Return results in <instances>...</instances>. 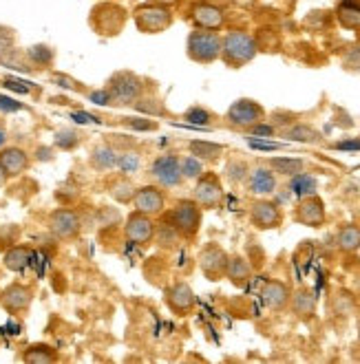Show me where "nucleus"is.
<instances>
[{"label":"nucleus","mask_w":360,"mask_h":364,"mask_svg":"<svg viewBox=\"0 0 360 364\" xmlns=\"http://www.w3.org/2000/svg\"><path fill=\"white\" fill-rule=\"evenodd\" d=\"M168 223H173L181 237L195 239L199 230H201V219H203V210L199 208V203L195 199H181L175 203V208H171V212L164 217Z\"/></svg>","instance_id":"f257e3e1"},{"label":"nucleus","mask_w":360,"mask_h":364,"mask_svg":"<svg viewBox=\"0 0 360 364\" xmlns=\"http://www.w3.org/2000/svg\"><path fill=\"white\" fill-rule=\"evenodd\" d=\"M257 51H259L257 42L245 31H230L221 40V58L230 67H243V64L254 60Z\"/></svg>","instance_id":"f03ea898"},{"label":"nucleus","mask_w":360,"mask_h":364,"mask_svg":"<svg viewBox=\"0 0 360 364\" xmlns=\"http://www.w3.org/2000/svg\"><path fill=\"white\" fill-rule=\"evenodd\" d=\"M188 58L199 64H213L221 58V38L213 29H199L188 36Z\"/></svg>","instance_id":"7ed1b4c3"},{"label":"nucleus","mask_w":360,"mask_h":364,"mask_svg":"<svg viewBox=\"0 0 360 364\" xmlns=\"http://www.w3.org/2000/svg\"><path fill=\"white\" fill-rule=\"evenodd\" d=\"M107 91L111 95V104L133 106L144 95V82L139 75H135L131 71H120L109 80Z\"/></svg>","instance_id":"20e7f679"},{"label":"nucleus","mask_w":360,"mask_h":364,"mask_svg":"<svg viewBox=\"0 0 360 364\" xmlns=\"http://www.w3.org/2000/svg\"><path fill=\"white\" fill-rule=\"evenodd\" d=\"M135 25L144 33H162L173 25V14L168 7L148 3L135 9Z\"/></svg>","instance_id":"39448f33"},{"label":"nucleus","mask_w":360,"mask_h":364,"mask_svg":"<svg viewBox=\"0 0 360 364\" xmlns=\"http://www.w3.org/2000/svg\"><path fill=\"white\" fill-rule=\"evenodd\" d=\"M226 117L232 126L241 128V131H248V128L265 122V109L254 100H237L230 104Z\"/></svg>","instance_id":"423d86ee"},{"label":"nucleus","mask_w":360,"mask_h":364,"mask_svg":"<svg viewBox=\"0 0 360 364\" xmlns=\"http://www.w3.org/2000/svg\"><path fill=\"white\" fill-rule=\"evenodd\" d=\"M82 230L80 214L71 208H58L49 214V232L58 241H73Z\"/></svg>","instance_id":"0eeeda50"},{"label":"nucleus","mask_w":360,"mask_h":364,"mask_svg":"<svg viewBox=\"0 0 360 364\" xmlns=\"http://www.w3.org/2000/svg\"><path fill=\"white\" fill-rule=\"evenodd\" d=\"M193 199L199 203L201 210H215L223 201V186L215 173H203L193 190Z\"/></svg>","instance_id":"6e6552de"},{"label":"nucleus","mask_w":360,"mask_h":364,"mask_svg":"<svg viewBox=\"0 0 360 364\" xmlns=\"http://www.w3.org/2000/svg\"><path fill=\"white\" fill-rule=\"evenodd\" d=\"M151 177L159 188H177L184 181L181 159L177 155H159L151 164Z\"/></svg>","instance_id":"1a4fd4ad"},{"label":"nucleus","mask_w":360,"mask_h":364,"mask_svg":"<svg viewBox=\"0 0 360 364\" xmlns=\"http://www.w3.org/2000/svg\"><path fill=\"white\" fill-rule=\"evenodd\" d=\"M228 259L230 254L217 245V243H208L201 252H199V269L201 274L208 278V281H221L226 276V267H228Z\"/></svg>","instance_id":"9d476101"},{"label":"nucleus","mask_w":360,"mask_h":364,"mask_svg":"<svg viewBox=\"0 0 360 364\" xmlns=\"http://www.w3.org/2000/svg\"><path fill=\"white\" fill-rule=\"evenodd\" d=\"M153 234H155V221L153 217L142 212H133L124 225V237L129 243L135 245H151L153 243Z\"/></svg>","instance_id":"9b49d317"},{"label":"nucleus","mask_w":360,"mask_h":364,"mask_svg":"<svg viewBox=\"0 0 360 364\" xmlns=\"http://www.w3.org/2000/svg\"><path fill=\"white\" fill-rule=\"evenodd\" d=\"M133 208L135 212L148 214V217H159L166 210V195L159 186H142L137 188L133 197Z\"/></svg>","instance_id":"f8f14e48"},{"label":"nucleus","mask_w":360,"mask_h":364,"mask_svg":"<svg viewBox=\"0 0 360 364\" xmlns=\"http://www.w3.org/2000/svg\"><path fill=\"white\" fill-rule=\"evenodd\" d=\"M164 303L177 316H188L193 314L197 305V296L188 283H175L164 291Z\"/></svg>","instance_id":"ddd939ff"},{"label":"nucleus","mask_w":360,"mask_h":364,"mask_svg":"<svg viewBox=\"0 0 360 364\" xmlns=\"http://www.w3.org/2000/svg\"><path fill=\"white\" fill-rule=\"evenodd\" d=\"M294 219L296 223L301 225H307V228H321L327 219L325 214V203L319 195H309V197H303L296 205V212H294Z\"/></svg>","instance_id":"4468645a"},{"label":"nucleus","mask_w":360,"mask_h":364,"mask_svg":"<svg viewBox=\"0 0 360 364\" xmlns=\"http://www.w3.org/2000/svg\"><path fill=\"white\" fill-rule=\"evenodd\" d=\"M250 221L257 230H274L283 223V214H281V208L277 203L259 199V201H254L250 208Z\"/></svg>","instance_id":"2eb2a0df"},{"label":"nucleus","mask_w":360,"mask_h":364,"mask_svg":"<svg viewBox=\"0 0 360 364\" xmlns=\"http://www.w3.org/2000/svg\"><path fill=\"white\" fill-rule=\"evenodd\" d=\"M124 20H126V11L117 5H102L95 9V16H93L97 33H104V36L120 33L124 27Z\"/></svg>","instance_id":"dca6fc26"},{"label":"nucleus","mask_w":360,"mask_h":364,"mask_svg":"<svg viewBox=\"0 0 360 364\" xmlns=\"http://www.w3.org/2000/svg\"><path fill=\"white\" fill-rule=\"evenodd\" d=\"M31 301H33V289L23 283H14V285L5 287L3 294H0V305H3V309L9 314L27 311Z\"/></svg>","instance_id":"f3484780"},{"label":"nucleus","mask_w":360,"mask_h":364,"mask_svg":"<svg viewBox=\"0 0 360 364\" xmlns=\"http://www.w3.org/2000/svg\"><path fill=\"white\" fill-rule=\"evenodd\" d=\"M292 289L283 281H268L261 289V301L265 303L268 309L272 311H283L290 307Z\"/></svg>","instance_id":"a211bd4d"},{"label":"nucleus","mask_w":360,"mask_h":364,"mask_svg":"<svg viewBox=\"0 0 360 364\" xmlns=\"http://www.w3.org/2000/svg\"><path fill=\"white\" fill-rule=\"evenodd\" d=\"M0 164H3L7 177L14 179L29 170V155L18 146H5L0 151Z\"/></svg>","instance_id":"6ab92c4d"},{"label":"nucleus","mask_w":360,"mask_h":364,"mask_svg":"<svg viewBox=\"0 0 360 364\" xmlns=\"http://www.w3.org/2000/svg\"><path fill=\"white\" fill-rule=\"evenodd\" d=\"M248 190L252 195H272L274 190H277V175H274L272 168H254L250 170L248 175Z\"/></svg>","instance_id":"aec40b11"},{"label":"nucleus","mask_w":360,"mask_h":364,"mask_svg":"<svg viewBox=\"0 0 360 364\" xmlns=\"http://www.w3.org/2000/svg\"><path fill=\"white\" fill-rule=\"evenodd\" d=\"M193 23L199 29H221L223 27V11L217 5H210V3H199L193 7Z\"/></svg>","instance_id":"412c9836"},{"label":"nucleus","mask_w":360,"mask_h":364,"mask_svg":"<svg viewBox=\"0 0 360 364\" xmlns=\"http://www.w3.org/2000/svg\"><path fill=\"white\" fill-rule=\"evenodd\" d=\"M186 239L179 234V230L168 223L166 219L162 223H155V234H153V243L159 247V250H166V252H175Z\"/></svg>","instance_id":"4be33fe9"},{"label":"nucleus","mask_w":360,"mask_h":364,"mask_svg":"<svg viewBox=\"0 0 360 364\" xmlns=\"http://www.w3.org/2000/svg\"><path fill=\"white\" fill-rule=\"evenodd\" d=\"M290 307H292V314L301 320H312L316 316V296L312 289H296L290 298Z\"/></svg>","instance_id":"5701e85b"},{"label":"nucleus","mask_w":360,"mask_h":364,"mask_svg":"<svg viewBox=\"0 0 360 364\" xmlns=\"http://www.w3.org/2000/svg\"><path fill=\"white\" fill-rule=\"evenodd\" d=\"M188 153L193 157H197V159H201V161L215 164L226 153V146L217 144V141H206V139H190L188 141Z\"/></svg>","instance_id":"b1692460"},{"label":"nucleus","mask_w":360,"mask_h":364,"mask_svg":"<svg viewBox=\"0 0 360 364\" xmlns=\"http://www.w3.org/2000/svg\"><path fill=\"white\" fill-rule=\"evenodd\" d=\"M226 278L235 285V287H245L252 278V265L248 263V259L235 254L228 259V267H226Z\"/></svg>","instance_id":"393cba45"},{"label":"nucleus","mask_w":360,"mask_h":364,"mask_svg":"<svg viewBox=\"0 0 360 364\" xmlns=\"http://www.w3.org/2000/svg\"><path fill=\"white\" fill-rule=\"evenodd\" d=\"M91 166L95 170H111L117 166L120 161V151H115V148L111 144H104V146H95L93 153L89 157Z\"/></svg>","instance_id":"a878e982"},{"label":"nucleus","mask_w":360,"mask_h":364,"mask_svg":"<svg viewBox=\"0 0 360 364\" xmlns=\"http://www.w3.org/2000/svg\"><path fill=\"white\" fill-rule=\"evenodd\" d=\"M3 263L9 272H25L31 263V250L27 245H14L5 252Z\"/></svg>","instance_id":"bb28decb"},{"label":"nucleus","mask_w":360,"mask_h":364,"mask_svg":"<svg viewBox=\"0 0 360 364\" xmlns=\"http://www.w3.org/2000/svg\"><path fill=\"white\" fill-rule=\"evenodd\" d=\"M135 192H137V188H135V183L129 179V177H117V179H113L111 183H109V195L117 201V203H122V205H129L131 201H133V197H135Z\"/></svg>","instance_id":"cd10ccee"},{"label":"nucleus","mask_w":360,"mask_h":364,"mask_svg":"<svg viewBox=\"0 0 360 364\" xmlns=\"http://www.w3.org/2000/svg\"><path fill=\"white\" fill-rule=\"evenodd\" d=\"M336 18L345 29H360V5L356 0H343L336 9Z\"/></svg>","instance_id":"c85d7f7f"},{"label":"nucleus","mask_w":360,"mask_h":364,"mask_svg":"<svg viewBox=\"0 0 360 364\" xmlns=\"http://www.w3.org/2000/svg\"><path fill=\"white\" fill-rule=\"evenodd\" d=\"M336 245H338V250L347 252V254L358 252L360 250V228L351 225V223L343 225L336 234Z\"/></svg>","instance_id":"c756f323"},{"label":"nucleus","mask_w":360,"mask_h":364,"mask_svg":"<svg viewBox=\"0 0 360 364\" xmlns=\"http://www.w3.org/2000/svg\"><path fill=\"white\" fill-rule=\"evenodd\" d=\"M316 188H319V181H316V177L307 175V173H296L292 179H290V190L292 195H296L299 199L303 197H309V195H316Z\"/></svg>","instance_id":"7c9ffc66"},{"label":"nucleus","mask_w":360,"mask_h":364,"mask_svg":"<svg viewBox=\"0 0 360 364\" xmlns=\"http://www.w3.org/2000/svg\"><path fill=\"white\" fill-rule=\"evenodd\" d=\"M23 360L29 364H51L58 360V351L49 345H31L25 349Z\"/></svg>","instance_id":"2f4dec72"},{"label":"nucleus","mask_w":360,"mask_h":364,"mask_svg":"<svg viewBox=\"0 0 360 364\" xmlns=\"http://www.w3.org/2000/svg\"><path fill=\"white\" fill-rule=\"evenodd\" d=\"M270 168L279 175L294 177L296 173H301L305 168V161L299 157H274V159H270Z\"/></svg>","instance_id":"473e14b6"},{"label":"nucleus","mask_w":360,"mask_h":364,"mask_svg":"<svg viewBox=\"0 0 360 364\" xmlns=\"http://www.w3.org/2000/svg\"><path fill=\"white\" fill-rule=\"evenodd\" d=\"M285 137L290 141H301V144H316L321 139L319 131L307 124H292L287 131H285Z\"/></svg>","instance_id":"72a5a7b5"},{"label":"nucleus","mask_w":360,"mask_h":364,"mask_svg":"<svg viewBox=\"0 0 360 364\" xmlns=\"http://www.w3.org/2000/svg\"><path fill=\"white\" fill-rule=\"evenodd\" d=\"M133 109L137 111V113H144V115H148V117H164L166 115V106H164V102H159L157 97H139L135 104H133Z\"/></svg>","instance_id":"f704fd0d"},{"label":"nucleus","mask_w":360,"mask_h":364,"mask_svg":"<svg viewBox=\"0 0 360 364\" xmlns=\"http://www.w3.org/2000/svg\"><path fill=\"white\" fill-rule=\"evenodd\" d=\"M82 141L80 133L73 131V128H62V131L55 133V146L60 148V151H73V148H78Z\"/></svg>","instance_id":"c9c22d12"},{"label":"nucleus","mask_w":360,"mask_h":364,"mask_svg":"<svg viewBox=\"0 0 360 364\" xmlns=\"http://www.w3.org/2000/svg\"><path fill=\"white\" fill-rule=\"evenodd\" d=\"M248 175H250V168H248L245 161H241V159H232V161H228V166H226V177H228L232 183H241V181H245Z\"/></svg>","instance_id":"e433bc0d"},{"label":"nucleus","mask_w":360,"mask_h":364,"mask_svg":"<svg viewBox=\"0 0 360 364\" xmlns=\"http://www.w3.org/2000/svg\"><path fill=\"white\" fill-rule=\"evenodd\" d=\"M27 58L33 64H40V67H45V64H51L53 62V49L47 47V45H33V47L27 49Z\"/></svg>","instance_id":"4c0bfd02"},{"label":"nucleus","mask_w":360,"mask_h":364,"mask_svg":"<svg viewBox=\"0 0 360 364\" xmlns=\"http://www.w3.org/2000/svg\"><path fill=\"white\" fill-rule=\"evenodd\" d=\"M181 175H184V179H199L203 175V164H201V159H197L193 155L181 159Z\"/></svg>","instance_id":"58836bf2"},{"label":"nucleus","mask_w":360,"mask_h":364,"mask_svg":"<svg viewBox=\"0 0 360 364\" xmlns=\"http://www.w3.org/2000/svg\"><path fill=\"white\" fill-rule=\"evenodd\" d=\"M120 219H122V214H120L117 208L104 205V208L97 210V225H100V228H113V225L120 223Z\"/></svg>","instance_id":"ea45409f"},{"label":"nucleus","mask_w":360,"mask_h":364,"mask_svg":"<svg viewBox=\"0 0 360 364\" xmlns=\"http://www.w3.org/2000/svg\"><path fill=\"white\" fill-rule=\"evenodd\" d=\"M122 124L126 128H131V131H139V133H151V131H157V122L153 119H142V117H124Z\"/></svg>","instance_id":"a19ab883"},{"label":"nucleus","mask_w":360,"mask_h":364,"mask_svg":"<svg viewBox=\"0 0 360 364\" xmlns=\"http://www.w3.org/2000/svg\"><path fill=\"white\" fill-rule=\"evenodd\" d=\"M184 119H188L190 124H197V126H208L213 115H210V111L201 109V106H193V109H188L184 113Z\"/></svg>","instance_id":"79ce46f5"},{"label":"nucleus","mask_w":360,"mask_h":364,"mask_svg":"<svg viewBox=\"0 0 360 364\" xmlns=\"http://www.w3.org/2000/svg\"><path fill=\"white\" fill-rule=\"evenodd\" d=\"M11 47H14V31L7 27H0V58L9 53Z\"/></svg>","instance_id":"37998d69"},{"label":"nucleus","mask_w":360,"mask_h":364,"mask_svg":"<svg viewBox=\"0 0 360 364\" xmlns=\"http://www.w3.org/2000/svg\"><path fill=\"white\" fill-rule=\"evenodd\" d=\"M345 69L349 71H360V47H354L345 55Z\"/></svg>","instance_id":"c03bdc74"},{"label":"nucleus","mask_w":360,"mask_h":364,"mask_svg":"<svg viewBox=\"0 0 360 364\" xmlns=\"http://www.w3.org/2000/svg\"><path fill=\"white\" fill-rule=\"evenodd\" d=\"M5 87H7V89H11V91L23 93V95H27V93L31 91V87H29L27 82H23V80H16V77H5Z\"/></svg>","instance_id":"a18cd8bd"},{"label":"nucleus","mask_w":360,"mask_h":364,"mask_svg":"<svg viewBox=\"0 0 360 364\" xmlns=\"http://www.w3.org/2000/svg\"><path fill=\"white\" fill-rule=\"evenodd\" d=\"M20 109H23V104H20V102H16L11 97H5V95H0V111H3V113H16Z\"/></svg>","instance_id":"49530a36"},{"label":"nucleus","mask_w":360,"mask_h":364,"mask_svg":"<svg viewBox=\"0 0 360 364\" xmlns=\"http://www.w3.org/2000/svg\"><path fill=\"white\" fill-rule=\"evenodd\" d=\"M248 133H250V135H259V137H270V135H274V128H272L270 124L261 122V124H257V126L248 128Z\"/></svg>","instance_id":"de8ad7c7"},{"label":"nucleus","mask_w":360,"mask_h":364,"mask_svg":"<svg viewBox=\"0 0 360 364\" xmlns=\"http://www.w3.org/2000/svg\"><path fill=\"white\" fill-rule=\"evenodd\" d=\"M89 100H91L93 104H97V106H107V104H111V95H109L107 89H104V91H93V93L89 95Z\"/></svg>","instance_id":"09e8293b"},{"label":"nucleus","mask_w":360,"mask_h":364,"mask_svg":"<svg viewBox=\"0 0 360 364\" xmlns=\"http://www.w3.org/2000/svg\"><path fill=\"white\" fill-rule=\"evenodd\" d=\"M71 119L78 122V124H100L102 119L95 117V115H89V113H84V111H78V113H71Z\"/></svg>","instance_id":"8fccbe9b"},{"label":"nucleus","mask_w":360,"mask_h":364,"mask_svg":"<svg viewBox=\"0 0 360 364\" xmlns=\"http://www.w3.org/2000/svg\"><path fill=\"white\" fill-rule=\"evenodd\" d=\"M250 146H252V148H259V151H277V148H279V144H268V141H254V139H250Z\"/></svg>","instance_id":"3c124183"},{"label":"nucleus","mask_w":360,"mask_h":364,"mask_svg":"<svg viewBox=\"0 0 360 364\" xmlns=\"http://www.w3.org/2000/svg\"><path fill=\"white\" fill-rule=\"evenodd\" d=\"M336 148H341V151H360V141H341L336 144Z\"/></svg>","instance_id":"603ef678"},{"label":"nucleus","mask_w":360,"mask_h":364,"mask_svg":"<svg viewBox=\"0 0 360 364\" xmlns=\"http://www.w3.org/2000/svg\"><path fill=\"white\" fill-rule=\"evenodd\" d=\"M51 153H53L51 148H38V159H42V161H45V159H53Z\"/></svg>","instance_id":"864d4df0"},{"label":"nucleus","mask_w":360,"mask_h":364,"mask_svg":"<svg viewBox=\"0 0 360 364\" xmlns=\"http://www.w3.org/2000/svg\"><path fill=\"white\" fill-rule=\"evenodd\" d=\"M7 146V131H5V126H3V122H0V151Z\"/></svg>","instance_id":"5fc2aeb1"},{"label":"nucleus","mask_w":360,"mask_h":364,"mask_svg":"<svg viewBox=\"0 0 360 364\" xmlns=\"http://www.w3.org/2000/svg\"><path fill=\"white\" fill-rule=\"evenodd\" d=\"M7 173H5V168H3V164H0V188H5V183H7Z\"/></svg>","instance_id":"6e6d98bb"},{"label":"nucleus","mask_w":360,"mask_h":364,"mask_svg":"<svg viewBox=\"0 0 360 364\" xmlns=\"http://www.w3.org/2000/svg\"><path fill=\"white\" fill-rule=\"evenodd\" d=\"M151 3L162 5V7H171V5H175V3H177V0H151Z\"/></svg>","instance_id":"4d7b16f0"},{"label":"nucleus","mask_w":360,"mask_h":364,"mask_svg":"<svg viewBox=\"0 0 360 364\" xmlns=\"http://www.w3.org/2000/svg\"><path fill=\"white\" fill-rule=\"evenodd\" d=\"M201 3H210V5H215V3H219V0H201Z\"/></svg>","instance_id":"13d9d810"},{"label":"nucleus","mask_w":360,"mask_h":364,"mask_svg":"<svg viewBox=\"0 0 360 364\" xmlns=\"http://www.w3.org/2000/svg\"><path fill=\"white\" fill-rule=\"evenodd\" d=\"M356 3H358V5H360V0H356Z\"/></svg>","instance_id":"bf43d9fd"}]
</instances>
